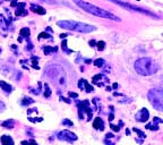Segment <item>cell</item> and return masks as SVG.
<instances>
[{"mask_svg": "<svg viewBox=\"0 0 163 145\" xmlns=\"http://www.w3.org/2000/svg\"><path fill=\"white\" fill-rule=\"evenodd\" d=\"M76 5H77L79 8H82L83 10H85L86 13H90L92 15H95L97 17H102V18H107V19H110V21H114V22H120L121 19L118 16L113 15L112 13L105 10V9H102L97 6H95L93 4H90L87 1H84V0H73Z\"/></svg>", "mask_w": 163, "mask_h": 145, "instance_id": "1", "label": "cell"}, {"mask_svg": "<svg viewBox=\"0 0 163 145\" xmlns=\"http://www.w3.org/2000/svg\"><path fill=\"white\" fill-rule=\"evenodd\" d=\"M135 69L140 75H152L159 70V65L151 58H140L135 62Z\"/></svg>", "mask_w": 163, "mask_h": 145, "instance_id": "2", "label": "cell"}, {"mask_svg": "<svg viewBox=\"0 0 163 145\" xmlns=\"http://www.w3.org/2000/svg\"><path fill=\"white\" fill-rule=\"evenodd\" d=\"M58 26H60L62 28H66V30L82 32V33H90V32H93L96 30L95 26L88 25L85 23H80V22H75V21H59Z\"/></svg>", "mask_w": 163, "mask_h": 145, "instance_id": "3", "label": "cell"}, {"mask_svg": "<svg viewBox=\"0 0 163 145\" xmlns=\"http://www.w3.org/2000/svg\"><path fill=\"white\" fill-rule=\"evenodd\" d=\"M110 1H111V2H114V4H117V5H118V6H120V7H123V8L128 9V10H131V11H138V13L146 14V15H148V16H152V17L159 18V16H156L154 13H152V11H148V10H146V9H144V8H140V7H136V6L131 5V4H127V2L119 1V0H110Z\"/></svg>", "mask_w": 163, "mask_h": 145, "instance_id": "4", "label": "cell"}, {"mask_svg": "<svg viewBox=\"0 0 163 145\" xmlns=\"http://www.w3.org/2000/svg\"><path fill=\"white\" fill-rule=\"evenodd\" d=\"M151 92L154 94V96H152L151 94H148L150 101L152 103V105H154L159 111H162V92L160 90H151Z\"/></svg>", "mask_w": 163, "mask_h": 145, "instance_id": "5", "label": "cell"}, {"mask_svg": "<svg viewBox=\"0 0 163 145\" xmlns=\"http://www.w3.org/2000/svg\"><path fill=\"white\" fill-rule=\"evenodd\" d=\"M60 136H64V137H60V138H64V139H66V141H68V142H73V141H75V139H77V136H76L75 134L68 132V130H65V132L60 133Z\"/></svg>", "mask_w": 163, "mask_h": 145, "instance_id": "6", "label": "cell"}, {"mask_svg": "<svg viewBox=\"0 0 163 145\" xmlns=\"http://www.w3.org/2000/svg\"><path fill=\"white\" fill-rule=\"evenodd\" d=\"M103 121L101 118H95L94 122H93V127L95 128V129H101V130H103Z\"/></svg>", "mask_w": 163, "mask_h": 145, "instance_id": "7", "label": "cell"}, {"mask_svg": "<svg viewBox=\"0 0 163 145\" xmlns=\"http://www.w3.org/2000/svg\"><path fill=\"white\" fill-rule=\"evenodd\" d=\"M31 8H32L33 11L37 13V14H40V15H44V14H45V9L42 8L41 6H37V5L35 6V5H32V6H31Z\"/></svg>", "mask_w": 163, "mask_h": 145, "instance_id": "8", "label": "cell"}, {"mask_svg": "<svg viewBox=\"0 0 163 145\" xmlns=\"http://www.w3.org/2000/svg\"><path fill=\"white\" fill-rule=\"evenodd\" d=\"M139 115H142V118H138V121H146L148 119V111L145 110V109H142V110L138 112Z\"/></svg>", "mask_w": 163, "mask_h": 145, "instance_id": "9", "label": "cell"}, {"mask_svg": "<svg viewBox=\"0 0 163 145\" xmlns=\"http://www.w3.org/2000/svg\"><path fill=\"white\" fill-rule=\"evenodd\" d=\"M1 143L4 145H8V144H14V142H13V139L10 138L9 136L7 135H4V136L1 137Z\"/></svg>", "mask_w": 163, "mask_h": 145, "instance_id": "10", "label": "cell"}, {"mask_svg": "<svg viewBox=\"0 0 163 145\" xmlns=\"http://www.w3.org/2000/svg\"><path fill=\"white\" fill-rule=\"evenodd\" d=\"M0 86L2 87V90L4 91H6V92H10V90H11V86L7 84L6 82H4V81H0Z\"/></svg>", "mask_w": 163, "mask_h": 145, "instance_id": "11", "label": "cell"}, {"mask_svg": "<svg viewBox=\"0 0 163 145\" xmlns=\"http://www.w3.org/2000/svg\"><path fill=\"white\" fill-rule=\"evenodd\" d=\"M27 35H30V30L27 27L20 30V36H27Z\"/></svg>", "mask_w": 163, "mask_h": 145, "instance_id": "12", "label": "cell"}, {"mask_svg": "<svg viewBox=\"0 0 163 145\" xmlns=\"http://www.w3.org/2000/svg\"><path fill=\"white\" fill-rule=\"evenodd\" d=\"M103 61L102 59H97V60H95V66H97V67H102L103 66Z\"/></svg>", "mask_w": 163, "mask_h": 145, "instance_id": "13", "label": "cell"}, {"mask_svg": "<svg viewBox=\"0 0 163 145\" xmlns=\"http://www.w3.org/2000/svg\"><path fill=\"white\" fill-rule=\"evenodd\" d=\"M104 44H105V43L103 42V41H100V42H97V49L102 51L103 49H104Z\"/></svg>", "mask_w": 163, "mask_h": 145, "instance_id": "14", "label": "cell"}, {"mask_svg": "<svg viewBox=\"0 0 163 145\" xmlns=\"http://www.w3.org/2000/svg\"><path fill=\"white\" fill-rule=\"evenodd\" d=\"M13 124H14L13 120L10 121V124H9V121H6V122H4V126H5L6 128H13Z\"/></svg>", "mask_w": 163, "mask_h": 145, "instance_id": "15", "label": "cell"}, {"mask_svg": "<svg viewBox=\"0 0 163 145\" xmlns=\"http://www.w3.org/2000/svg\"><path fill=\"white\" fill-rule=\"evenodd\" d=\"M40 1H43V2H48V4H50V5H56L57 4V1L56 0H40Z\"/></svg>", "mask_w": 163, "mask_h": 145, "instance_id": "16", "label": "cell"}, {"mask_svg": "<svg viewBox=\"0 0 163 145\" xmlns=\"http://www.w3.org/2000/svg\"><path fill=\"white\" fill-rule=\"evenodd\" d=\"M44 51H45V53L47 54H49V51H57V48H51V49H44Z\"/></svg>", "mask_w": 163, "mask_h": 145, "instance_id": "17", "label": "cell"}, {"mask_svg": "<svg viewBox=\"0 0 163 145\" xmlns=\"http://www.w3.org/2000/svg\"><path fill=\"white\" fill-rule=\"evenodd\" d=\"M134 130H135L136 133H138V134L140 135V137H145V135H144V134H143V133H142L140 130H138V129H136V128H134Z\"/></svg>", "mask_w": 163, "mask_h": 145, "instance_id": "18", "label": "cell"}, {"mask_svg": "<svg viewBox=\"0 0 163 145\" xmlns=\"http://www.w3.org/2000/svg\"><path fill=\"white\" fill-rule=\"evenodd\" d=\"M48 36H49V35L47 34V33H41V34H40V39H41V37H48Z\"/></svg>", "mask_w": 163, "mask_h": 145, "instance_id": "19", "label": "cell"}, {"mask_svg": "<svg viewBox=\"0 0 163 145\" xmlns=\"http://www.w3.org/2000/svg\"><path fill=\"white\" fill-rule=\"evenodd\" d=\"M137 1H139V0H137Z\"/></svg>", "mask_w": 163, "mask_h": 145, "instance_id": "20", "label": "cell"}]
</instances>
